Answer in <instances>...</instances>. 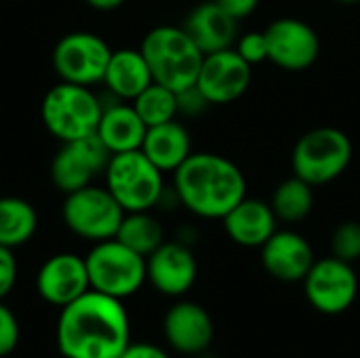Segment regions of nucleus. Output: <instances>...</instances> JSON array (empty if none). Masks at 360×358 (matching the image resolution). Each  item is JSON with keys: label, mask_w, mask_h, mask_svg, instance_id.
<instances>
[{"label": "nucleus", "mask_w": 360, "mask_h": 358, "mask_svg": "<svg viewBox=\"0 0 360 358\" xmlns=\"http://www.w3.org/2000/svg\"><path fill=\"white\" fill-rule=\"evenodd\" d=\"M55 340L63 358H118L131 344V321L122 300L86 291L61 308Z\"/></svg>", "instance_id": "f257e3e1"}, {"label": "nucleus", "mask_w": 360, "mask_h": 358, "mask_svg": "<svg viewBox=\"0 0 360 358\" xmlns=\"http://www.w3.org/2000/svg\"><path fill=\"white\" fill-rule=\"evenodd\" d=\"M173 175L179 203L205 219H224L247 196L238 165L213 152H192Z\"/></svg>", "instance_id": "f03ea898"}, {"label": "nucleus", "mask_w": 360, "mask_h": 358, "mask_svg": "<svg viewBox=\"0 0 360 358\" xmlns=\"http://www.w3.org/2000/svg\"><path fill=\"white\" fill-rule=\"evenodd\" d=\"M139 51L150 65L154 82H160L175 93L196 84L205 53L196 46L184 25L152 27L143 36Z\"/></svg>", "instance_id": "7ed1b4c3"}, {"label": "nucleus", "mask_w": 360, "mask_h": 358, "mask_svg": "<svg viewBox=\"0 0 360 358\" xmlns=\"http://www.w3.org/2000/svg\"><path fill=\"white\" fill-rule=\"evenodd\" d=\"M103 112L101 99L91 87L59 82L51 87L40 106V118L46 131L59 141L89 137L97 131Z\"/></svg>", "instance_id": "20e7f679"}, {"label": "nucleus", "mask_w": 360, "mask_h": 358, "mask_svg": "<svg viewBox=\"0 0 360 358\" xmlns=\"http://www.w3.org/2000/svg\"><path fill=\"white\" fill-rule=\"evenodd\" d=\"M352 141L335 127H316L304 133L291 154L293 175L310 186H325L346 173L352 162Z\"/></svg>", "instance_id": "39448f33"}, {"label": "nucleus", "mask_w": 360, "mask_h": 358, "mask_svg": "<svg viewBox=\"0 0 360 358\" xmlns=\"http://www.w3.org/2000/svg\"><path fill=\"white\" fill-rule=\"evenodd\" d=\"M162 171L141 152H120L112 154L103 179L110 194L118 200V205L131 211H152L165 192Z\"/></svg>", "instance_id": "423d86ee"}, {"label": "nucleus", "mask_w": 360, "mask_h": 358, "mask_svg": "<svg viewBox=\"0 0 360 358\" xmlns=\"http://www.w3.org/2000/svg\"><path fill=\"white\" fill-rule=\"evenodd\" d=\"M84 262L91 289L122 302L135 295L148 281L146 257L116 238L95 243L84 255Z\"/></svg>", "instance_id": "0eeeda50"}, {"label": "nucleus", "mask_w": 360, "mask_h": 358, "mask_svg": "<svg viewBox=\"0 0 360 358\" xmlns=\"http://www.w3.org/2000/svg\"><path fill=\"white\" fill-rule=\"evenodd\" d=\"M124 213L127 211L118 205L110 190L95 184L65 194L61 207V217L68 230L91 243L114 238Z\"/></svg>", "instance_id": "6e6552de"}, {"label": "nucleus", "mask_w": 360, "mask_h": 358, "mask_svg": "<svg viewBox=\"0 0 360 358\" xmlns=\"http://www.w3.org/2000/svg\"><path fill=\"white\" fill-rule=\"evenodd\" d=\"M112 49L93 32H70L53 49V68L63 82L93 87L103 82Z\"/></svg>", "instance_id": "1a4fd4ad"}, {"label": "nucleus", "mask_w": 360, "mask_h": 358, "mask_svg": "<svg viewBox=\"0 0 360 358\" xmlns=\"http://www.w3.org/2000/svg\"><path fill=\"white\" fill-rule=\"evenodd\" d=\"M302 283L308 304L327 317L346 312L359 295V276L354 266L335 255L316 260Z\"/></svg>", "instance_id": "9d476101"}, {"label": "nucleus", "mask_w": 360, "mask_h": 358, "mask_svg": "<svg viewBox=\"0 0 360 358\" xmlns=\"http://www.w3.org/2000/svg\"><path fill=\"white\" fill-rule=\"evenodd\" d=\"M110 158L112 154L97 133L82 139L61 141V148L51 162V181L63 194L76 192L95 184V179L105 173Z\"/></svg>", "instance_id": "9b49d317"}, {"label": "nucleus", "mask_w": 360, "mask_h": 358, "mask_svg": "<svg viewBox=\"0 0 360 358\" xmlns=\"http://www.w3.org/2000/svg\"><path fill=\"white\" fill-rule=\"evenodd\" d=\"M268 61L287 70L304 72L312 68L321 55V38L312 25L295 17H281L266 30Z\"/></svg>", "instance_id": "f8f14e48"}, {"label": "nucleus", "mask_w": 360, "mask_h": 358, "mask_svg": "<svg viewBox=\"0 0 360 358\" xmlns=\"http://www.w3.org/2000/svg\"><path fill=\"white\" fill-rule=\"evenodd\" d=\"M251 78V65L232 46L205 55L196 78V87L202 91L211 106H226L240 99L247 93Z\"/></svg>", "instance_id": "ddd939ff"}, {"label": "nucleus", "mask_w": 360, "mask_h": 358, "mask_svg": "<svg viewBox=\"0 0 360 358\" xmlns=\"http://www.w3.org/2000/svg\"><path fill=\"white\" fill-rule=\"evenodd\" d=\"M36 291L42 302L59 310L91 291L84 257L76 253H55L44 260L36 274Z\"/></svg>", "instance_id": "4468645a"}, {"label": "nucleus", "mask_w": 360, "mask_h": 358, "mask_svg": "<svg viewBox=\"0 0 360 358\" xmlns=\"http://www.w3.org/2000/svg\"><path fill=\"white\" fill-rule=\"evenodd\" d=\"M167 344L186 357H198L209 350L215 338V325L211 314L196 302H175L162 321Z\"/></svg>", "instance_id": "2eb2a0df"}, {"label": "nucleus", "mask_w": 360, "mask_h": 358, "mask_svg": "<svg viewBox=\"0 0 360 358\" xmlns=\"http://www.w3.org/2000/svg\"><path fill=\"white\" fill-rule=\"evenodd\" d=\"M148 283L162 295H186L198 276V264L192 249L184 243L165 241L152 255L146 257Z\"/></svg>", "instance_id": "dca6fc26"}, {"label": "nucleus", "mask_w": 360, "mask_h": 358, "mask_svg": "<svg viewBox=\"0 0 360 358\" xmlns=\"http://www.w3.org/2000/svg\"><path fill=\"white\" fill-rule=\"evenodd\" d=\"M259 249L264 270L281 283H302L316 262L312 245L293 230H276Z\"/></svg>", "instance_id": "f3484780"}, {"label": "nucleus", "mask_w": 360, "mask_h": 358, "mask_svg": "<svg viewBox=\"0 0 360 358\" xmlns=\"http://www.w3.org/2000/svg\"><path fill=\"white\" fill-rule=\"evenodd\" d=\"M184 30L196 42V46L209 55L224 49H232L238 38V19L224 11L215 0L202 2L186 17Z\"/></svg>", "instance_id": "a211bd4d"}, {"label": "nucleus", "mask_w": 360, "mask_h": 358, "mask_svg": "<svg viewBox=\"0 0 360 358\" xmlns=\"http://www.w3.org/2000/svg\"><path fill=\"white\" fill-rule=\"evenodd\" d=\"M221 222L230 241L247 249H259L276 232L278 224L270 203L249 196L230 209Z\"/></svg>", "instance_id": "6ab92c4d"}, {"label": "nucleus", "mask_w": 360, "mask_h": 358, "mask_svg": "<svg viewBox=\"0 0 360 358\" xmlns=\"http://www.w3.org/2000/svg\"><path fill=\"white\" fill-rule=\"evenodd\" d=\"M146 131L148 127L135 112L133 103H124L118 99L112 106H103L95 133L101 139V143L110 150V154H120L141 150Z\"/></svg>", "instance_id": "aec40b11"}, {"label": "nucleus", "mask_w": 360, "mask_h": 358, "mask_svg": "<svg viewBox=\"0 0 360 358\" xmlns=\"http://www.w3.org/2000/svg\"><path fill=\"white\" fill-rule=\"evenodd\" d=\"M154 82L150 65L139 49L112 51L103 84L120 101H133L146 87Z\"/></svg>", "instance_id": "412c9836"}, {"label": "nucleus", "mask_w": 360, "mask_h": 358, "mask_svg": "<svg viewBox=\"0 0 360 358\" xmlns=\"http://www.w3.org/2000/svg\"><path fill=\"white\" fill-rule=\"evenodd\" d=\"M141 152L162 173H175L192 154L190 133L177 120L148 127L143 143H141Z\"/></svg>", "instance_id": "4be33fe9"}, {"label": "nucleus", "mask_w": 360, "mask_h": 358, "mask_svg": "<svg viewBox=\"0 0 360 358\" xmlns=\"http://www.w3.org/2000/svg\"><path fill=\"white\" fill-rule=\"evenodd\" d=\"M38 230V213L32 203L19 196L0 198V245L17 249L34 238Z\"/></svg>", "instance_id": "5701e85b"}, {"label": "nucleus", "mask_w": 360, "mask_h": 358, "mask_svg": "<svg viewBox=\"0 0 360 358\" xmlns=\"http://www.w3.org/2000/svg\"><path fill=\"white\" fill-rule=\"evenodd\" d=\"M270 207L278 222L300 224L314 209V186L297 175H291L276 186L270 198Z\"/></svg>", "instance_id": "b1692460"}, {"label": "nucleus", "mask_w": 360, "mask_h": 358, "mask_svg": "<svg viewBox=\"0 0 360 358\" xmlns=\"http://www.w3.org/2000/svg\"><path fill=\"white\" fill-rule=\"evenodd\" d=\"M135 253L148 257L165 243L162 224L150 211H131L124 213L120 228L114 236Z\"/></svg>", "instance_id": "393cba45"}, {"label": "nucleus", "mask_w": 360, "mask_h": 358, "mask_svg": "<svg viewBox=\"0 0 360 358\" xmlns=\"http://www.w3.org/2000/svg\"><path fill=\"white\" fill-rule=\"evenodd\" d=\"M131 103L135 112L141 116V120L146 122V127H156L175 120V116L179 114L177 93L160 82H152L150 87H146Z\"/></svg>", "instance_id": "a878e982"}, {"label": "nucleus", "mask_w": 360, "mask_h": 358, "mask_svg": "<svg viewBox=\"0 0 360 358\" xmlns=\"http://www.w3.org/2000/svg\"><path fill=\"white\" fill-rule=\"evenodd\" d=\"M331 255L354 264L360 260V224L344 222L333 230L331 236Z\"/></svg>", "instance_id": "bb28decb"}, {"label": "nucleus", "mask_w": 360, "mask_h": 358, "mask_svg": "<svg viewBox=\"0 0 360 358\" xmlns=\"http://www.w3.org/2000/svg\"><path fill=\"white\" fill-rule=\"evenodd\" d=\"M234 49L238 51V55L253 68L257 63L268 61V40H266V32H247L240 38H236Z\"/></svg>", "instance_id": "cd10ccee"}, {"label": "nucleus", "mask_w": 360, "mask_h": 358, "mask_svg": "<svg viewBox=\"0 0 360 358\" xmlns=\"http://www.w3.org/2000/svg\"><path fill=\"white\" fill-rule=\"evenodd\" d=\"M19 338H21V329L17 317L4 302H0V358L8 357L17 350Z\"/></svg>", "instance_id": "c85d7f7f"}, {"label": "nucleus", "mask_w": 360, "mask_h": 358, "mask_svg": "<svg viewBox=\"0 0 360 358\" xmlns=\"http://www.w3.org/2000/svg\"><path fill=\"white\" fill-rule=\"evenodd\" d=\"M17 274H19V268H17L13 249L0 245V302L15 289Z\"/></svg>", "instance_id": "c756f323"}, {"label": "nucleus", "mask_w": 360, "mask_h": 358, "mask_svg": "<svg viewBox=\"0 0 360 358\" xmlns=\"http://www.w3.org/2000/svg\"><path fill=\"white\" fill-rule=\"evenodd\" d=\"M209 106H211L209 99L202 95V91H200L196 84H192V87H188V89H184V91L177 93V110H179V114L198 116V114H202Z\"/></svg>", "instance_id": "7c9ffc66"}, {"label": "nucleus", "mask_w": 360, "mask_h": 358, "mask_svg": "<svg viewBox=\"0 0 360 358\" xmlns=\"http://www.w3.org/2000/svg\"><path fill=\"white\" fill-rule=\"evenodd\" d=\"M118 358H171L167 354V350H162L156 344H148V342H131L124 352Z\"/></svg>", "instance_id": "2f4dec72"}, {"label": "nucleus", "mask_w": 360, "mask_h": 358, "mask_svg": "<svg viewBox=\"0 0 360 358\" xmlns=\"http://www.w3.org/2000/svg\"><path fill=\"white\" fill-rule=\"evenodd\" d=\"M215 2L238 21L249 17L259 6V0H215Z\"/></svg>", "instance_id": "473e14b6"}, {"label": "nucleus", "mask_w": 360, "mask_h": 358, "mask_svg": "<svg viewBox=\"0 0 360 358\" xmlns=\"http://www.w3.org/2000/svg\"><path fill=\"white\" fill-rule=\"evenodd\" d=\"M89 6L97 8V11H114L118 6H122L127 0H84Z\"/></svg>", "instance_id": "72a5a7b5"}, {"label": "nucleus", "mask_w": 360, "mask_h": 358, "mask_svg": "<svg viewBox=\"0 0 360 358\" xmlns=\"http://www.w3.org/2000/svg\"><path fill=\"white\" fill-rule=\"evenodd\" d=\"M338 2H342V4H356L360 0H338Z\"/></svg>", "instance_id": "f704fd0d"}]
</instances>
